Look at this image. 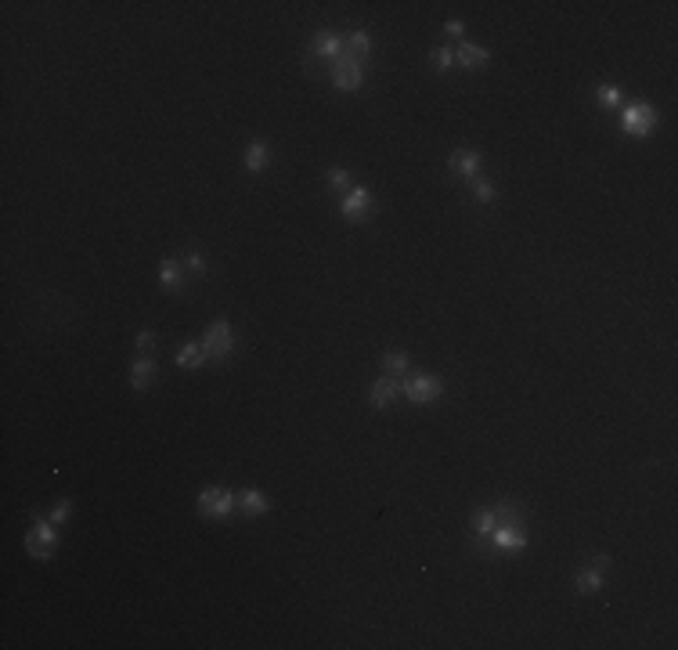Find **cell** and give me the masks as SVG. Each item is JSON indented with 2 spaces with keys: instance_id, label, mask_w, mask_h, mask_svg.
Instances as JSON below:
<instances>
[{
  "instance_id": "obj_7",
  "label": "cell",
  "mask_w": 678,
  "mask_h": 650,
  "mask_svg": "<svg viewBox=\"0 0 678 650\" xmlns=\"http://www.w3.org/2000/svg\"><path fill=\"white\" fill-rule=\"evenodd\" d=\"M343 217H347V221H365V217H372V192L368 188H354L343 199Z\"/></svg>"
},
{
  "instance_id": "obj_5",
  "label": "cell",
  "mask_w": 678,
  "mask_h": 650,
  "mask_svg": "<svg viewBox=\"0 0 678 650\" xmlns=\"http://www.w3.org/2000/svg\"><path fill=\"white\" fill-rule=\"evenodd\" d=\"M440 391H444V383H440L437 376H415V379H408V383H405V394H408L412 405H429V401L440 398Z\"/></svg>"
},
{
  "instance_id": "obj_13",
  "label": "cell",
  "mask_w": 678,
  "mask_h": 650,
  "mask_svg": "<svg viewBox=\"0 0 678 650\" xmlns=\"http://www.w3.org/2000/svg\"><path fill=\"white\" fill-rule=\"evenodd\" d=\"M393 398H397V379H393V376L375 379V387H372V405H375V408H386Z\"/></svg>"
},
{
  "instance_id": "obj_9",
  "label": "cell",
  "mask_w": 678,
  "mask_h": 650,
  "mask_svg": "<svg viewBox=\"0 0 678 650\" xmlns=\"http://www.w3.org/2000/svg\"><path fill=\"white\" fill-rule=\"evenodd\" d=\"M451 170L462 174L466 181H476L480 177V155L473 148H459L455 155H451Z\"/></svg>"
},
{
  "instance_id": "obj_30",
  "label": "cell",
  "mask_w": 678,
  "mask_h": 650,
  "mask_svg": "<svg viewBox=\"0 0 678 650\" xmlns=\"http://www.w3.org/2000/svg\"><path fill=\"white\" fill-rule=\"evenodd\" d=\"M444 29H447V36H462V22H447Z\"/></svg>"
},
{
  "instance_id": "obj_22",
  "label": "cell",
  "mask_w": 678,
  "mask_h": 650,
  "mask_svg": "<svg viewBox=\"0 0 678 650\" xmlns=\"http://www.w3.org/2000/svg\"><path fill=\"white\" fill-rule=\"evenodd\" d=\"M494 527H498L494 510H476V513H473V531H476V535H491Z\"/></svg>"
},
{
  "instance_id": "obj_16",
  "label": "cell",
  "mask_w": 678,
  "mask_h": 650,
  "mask_svg": "<svg viewBox=\"0 0 678 650\" xmlns=\"http://www.w3.org/2000/svg\"><path fill=\"white\" fill-rule=\"evenodd\" d=\"M206 358H209V354H206L202 344H184V347L177 351V365H181V368H199Z\"/></svg>"
},
{
  "instance_id": "obj_4",
  "label": "cell",
  "mask_w": 678,
  "mask_h": 650,
  "mask_svg": "<svg viewBox=\"0 0 678 650\" xmlns=\"http://www.w3.org/2000/svg\"><path fill=\"white\" fill-rule=\"evenodd\" d=\"M202 347H206L209 358H228L231 347H235V340H231V325H228V321H213L209 329H206Z\"/></svg>"
},
{
  "instance_id": "obj_18",
  "label": "cell",
  "mask_w": 678,
  "mask_h": 650,
  "mask_svg": "<svg viewBox=\"0 0 678 650\" xmlns=\"http://www.w3.org/2000/svg\"><path fill=\"white\" fill-rule=\"evenodd\" d=\"M159 279L166 289H181V264L177 260H162L159 264Z\"/></svg>"
},
{
  "instance_id": "obj_20",
  "label": "cell",
  "mask_w": 678,
  "mask_h": 650,
  "mask_svg": "<svg viewBox=\"0 0 678 650\" xmlns=\"http://www.w3.org/2000/svg\"><path fill=\"white\" fill-rule=\"evenodd\" d=\"M382 365H386V376H405L408 372V354L405 351H390L382 358Z\"/></svg>"
},
{
  "instance_id": "obj_26",
  "label": "cell",
  "mask_w": 678,
  "mask_h": 650,
  "mask_svg": "<svg viewBox=\"0 0 678 650\" xmlns=\"http://www.w3.org/2000/svg\"><path fill=\"white\" fill-rule=\"evenodd\" d=\"M473 195H476L480 202H491V199H494V188H491L487 181H480V177H476V181H473Z\"/></svg>"
},
{
  "instance_id": "obj_19",
  "label": "cell",
  "mask_w": 678,
  "mask_h": 650,
  "mask_svg": "<svg viewBox=\"0 0 678 650\" xmlns=\"http://www.w3.org/2000/svg\"><path fill=\"white\" fill-rule=\"evenodd\" d=\"M246 167H249L253 174L267 167V145H264V141H253V145L246 148Z\"/></svg>"
},
{
  "instance_id": "obj_24",
  "label": "cell",
  "mask_w": 678,
  "mask_h": 650,
  "mask_svg": "<svg viewBox=\"0 0 678 650\" xmlns=\"http://www.w3.org/2000/svg\"><path fill=\"white\" fill-rule=\"evenodd\" d=\"M328 188H332V192H347V188H350V174L339 170V167H332V170H328Z\"/></svg>"
},
{
  "instance_id": "obj_28",
  "label": "cell",
  "mask_w": 678,
  "mask_h": 650,
  "mask_svg": "<svg viewBox=\"0 0 678 650\" xmlns=\"http://www.w3.org/2000/svg\"><path fill=\"white\" fill-rule=\"evenodd\" d=\"M184 267H188V271H195V275H202V271H206L199 253H188V257H184Z\"/></svg>"
},
{
  "instance_id": "obj_2",
  "label": "cell",
  "mask_w": 678,
  "mask_h": 650,
  "mask_svg": "<svg viewBox=\"0 0 678 650\" xmlns=\"http://www.w3.org/2000/svg\"><path fill=\"white\" fill-rule=\"evenodd\" d=\"M54 546H58V535H54V524H51V520H36V524H33V531L26 535V550H29L33 557L47 560V557L54 553Z\"/></svg>"
},
{
  "instance_id": "obj_21",
  "label": "cell",
  "mask_w": 678,
  "mask_h": 650,
  "mask_svg": "<svg viewBox=\"0 0 678 650\" xmlns=\"http://www.w3.org/2000/svg\"><path fill=\"white\" fill-rule=\"evenodd\" d=\"M578 589H581V592H599V589H603V567L581 571V574H578Z\"/></svg>"
},
{
  "instance_id": "obj_1",
  "label": "cell",
  "mask_w": 678,
  "mask_h": 650,
  "mask_svg": "<svg viewBox=\"0 0 678 650\" xmlns=\"http://www.w3.org/2000/svg\"><path fill=\"white\" fill-rule=\"evenodd\" d=\"M235 506H239V495H231L228 488H206V492L199 495L202 517H228Z\"/></svg>"
},
{
  "instance_id": "obj_6",
  "label": "cell",
  "mask_w": 678,
  "mask_h": 650,
  "mask_svg": "<svg viewBox=\"0 0 678 650\" xmlns=\"http://www.w3.org/2000/svg\"><path fill=\"white\" fill-rule=\"evenodd\" d=\"M332 66H335V69H332V80H335L339 91H358V87H361V62H350V58H343V54H339Z\"/></svg>"
},
{
  "instance_id": "obj_23",
  "label": "cell",
  "mask_w": 678,
  "mask_h": 650,
  "mask_svg": "<svg viewBox=\"0 0 678 650\" xmlns=\"http://www.w3.org/2000/svg\"><path fill=\"white\" fill-rule=\"evenodd\" d=\"M433 66H437V73H447L451 66H455V51H451V47H437L433 51Z\"/></svg>"
},
{
  "instance_id": "obj_3",
  "label": "cell",
  "mask_w": 678,
  "mask_h": 650,
  "mask_svg": "<svg viewBox=\"0 0 678 650\" xmlns=\"http://www.w3.org/2000/svg\"><path fill=\"white\" fill-rule=\"evenodd\" d=\"M620 127H625V134H635V138L653 134V127H657L653 105H628V108H625V120H620Z\"/></svg>"
},
{
  "instance_id": "obj_29",
  "label": "cell",
  "mask_w": 678,
  "mask_h": 650,
  "mask_svg": "<svg viewBox=\"0 0 678 650\" xmlns=\"http://www.w3.org/2000/svg\"><path fill=\"white\" fill-rule=\"evenodd\" d=\"M155 347V333H137V351H152Z\"/></svg>"
},
{
  "instance_id": "obj_17",
  "label": "cell",
  "mask_w": 678,
  "mask_h": 650,
  "mask_svg": "<svg viewBox=\"0 0 678 650\" xmlns=\"http://www.w3.org/2000/svg\"><path fill=\"white\" fill-rule=\"evenodd\" d=\"M494 520H498L501 527H523V513H520V506H513V502L494 506Z\"/></svg>"
},
{
  "instance_id": "obj_14",
  "label": "cell",
  "mask_w": 678,
  "mask_h": 650,
  "mask_svg": "<svg viewBox=\"0 0 678 650\" xmlns=\"http://www.w3.org/2000/svg\"><path fill=\"white\" fill-rule=\"evenodd\" d=\"M130 379H134V391H145L155 379V361L152 358H137L134 368H130Z\"/></svg>"
},
{
  "instance_id": "obj_27",
  "label": "cell",
  "mask_w": 678,
  "mask_h": 650,
  "mask_svg": "<svg viewBox=\"0 0 678 650\" xmlns=\"http://www.w3.org/2000/svg\"><path fill=\"white\" fill-rule=\"evenodd\" d=\"M69 510H73V506H69V499H62L58 506H54V510H51V524H66V517H69Z\"/></svg>"
},
{
  "instance_id": "obj_12",
  "label": "cell",
  "mask_w": 678,
  "mask_h": 650,
  "mask_svg": "<svg viewBox=\"0 0 678 650\" xmlns=\"http://www.w3.org/2000/svg\"><path fill=\"white\" fill-rule=\"evenodd\" d=\"M487 58H491V54H487L484 47H476V43H462V47H459V66L469 69V73H473V69H484Z\"/></svg>"
},
{
  "instance_id": "obj_25",
  "label": "cell",
  "mask_w": 678,
  "mask_h": 650,
  "mask_svg": "<svg viewBox=\"0 0 678 650\" xmlns=\"http://www.w3.org/2000/svg\"><path fill=\"white\" fill-rule=\"evenodd\" d=\"M595 94H599L603 105H617V101H620V87H613V83H603Z\"/></svg>"
},
{
  "instance_id": "obj_11",
  "label": "cell",
  "mask_w": 678,
  "mask_h": 650,
  "mask_svg": "<svg viewBox=\"0 0 678 650\" xmlns=\"http://www.w3.org/2000/svg\"><path fill=\"white\" fill-rule=\"evenodd\" d=\"M339 54H343V40H339L335 33H318V40H314V58H339Z\"/></svg>"
},
{
  "instance_id": "obj_15",
  "label": "cell",
  "mask_w": 678,
  "mask_h": 650,
  "mask_svg": "<svg viewBox=\"0 0 678 650\" xmlns=\"http://www.w3.org/2000/svg\"><path fill=\"white\" fill-rule=\"evenodd\" d=\"M239 506H242V513H249V517H260V513L271 510V502L264 499V492H253V488L239 495Z\"/></svg>"
},
{
  "instance_id": "obj_8",
  "label": "cell",
  "mask_w": 678,
  "mask_h": 650,
  "mask_svg": "<svg viewBox=\"0 0 678 650\" xmlns=\"http://www.w3.org/2000/svg\"><path fill=\"white\" fill-rule=\"evenodd\" d=\"M491 538H494V550H501V553H520L523 546H527V535L520 531V527H494L491 531Z\"/></svg>"
},
{
  "instance_id": "obj_10",
  "label": "cell",
  "mask_w": 678,
  "mask_h": 650,
  "mask_svg": "<svg viewBox=\"0 0 678 650\" xmlns=\"http://www.w3.org/2000/svg\"><path fill=\"white\" fill-rule=\"evenodd\" d=\"M372 54V36L368 33H350L347 40H343V58H350V62H365Z\"/></svg>"
}]
</instances>
